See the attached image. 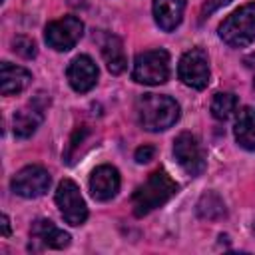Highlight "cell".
<instances>
[{
    "mask_svg": "<svg viewBox=\"0 0 255 255\" xmlns=\"http://www.w3.org/2000/svg\"><path fill=\"white\" fill-rule=\"evenodd\" d=\"M50 183H52V177H50L46 167L26 165L20 171H16V175L10 181V187L16 195L26 197V199H34V197L44 195L48 191Z\"/></svg>",
    "mask_w": 255,
    "mask_h": 255,
    "instance_id": "cell-9",
    "label": "cell"
},
{
    "mask_svg": "<svg viewBox=\"0 0 255 255\" xmlns=\"http://www.w3.org/2000/svg\"><path fill=\"white\" fill-rule=\"evenodd\" d=\"M82 34H84V22L76 16H64L46 26L44 40L52 50L68 52L80 42Z\"/></svg>",
    "mask_w": 255,
    "mask_h": 255,
    "instance_id": "cell-7",
    "label": "cell"
},
{
    "mask_svg": "<svg viewBox=\"0 0 255 255\" xmlns=\"http://www.w3.org/2000/svg\"><path fill=\"white\" fill-rule=\"evenodd\" d=\"M243 64H245V68L251 72V78H253V86H255V54H249V56H245V58H243Z\"/></svg>",
    "mask_w": 255,
    "mask_h": 255,
    "instance_id": "cell-23",
    "label": "cell"
},
{
    "mask_svg": "<svg viewBox=\"0 0 255 255\" xmlns=\"http://www.w3.org/2000/svg\"><path fill=\"white\" fill-rule=\"evenodd\" d=\"M173 155H175V161L181 165V169L185 173H189L191 177L201 175L207 167L205 149H203L201 141L189 131H181L173 139Z\"/></svg>",
    "mask_w": 255,
    "mask_h": 255,
    "instance_id": "cell-5",
    "label": "cell"
},
{
    "mask_svg": "<svg viewBox=\"0 0 255 255\" xmlns=\"http://www.w3.org/2000/svg\"><path fill=\"white\" fill-rule=\"evenodd\" d=\"M12 50H14L18 56L26 58V60L34 58L36 52H38L34 40H30V38H26V36H16V38L12 40Z\"/></svg>",
    "mask_w": 255,
    "mask_h": 255,
    "instance_id": "cell-20",
    "label": "cell"
},
{
    "mask_svg": "<svg viewBox=\"0 0 255 255\" xmlns=\"http://www.w3.org/2000/svg\"><path fill=\"white\" fill-rule=\"evenodd\" d=\"M2 235H4V237H8V235H10V219H8V215H6V213L2 215Z\"/></svg>",
    "mask_w": 255,
    "mask_h": 255,
    "instance_id": "cell-24",
    "label": "cell"
},
{
    "mask_svg": "<svg viewBox=\"0 0 255 255\" xmlns=\"http://www.w3.org/2000/svg\"><path fill=\"white\" fill-rule=\"evenodd\" d=\"M219 38L231 48H245L255 42V2L243 4L219 24Z\"/></svg>",
    "mask_w": 255,
    "mask_h": 255,
    "instance_id": "cell-3",
    "label": "cell"
},
{
    "mask_svg": "<svg viewBox=\"0 0 255 255\" xmlns=\"http://www.w3.org/2000/svg\"><path fill=\"white\" fill-rule=\"evenodd\" d=\"M100 50H102V58H104L108 70H110L114 76H118V74H122V72L126 70L128 60H126L124 44H122V40H120L116 34H110V32L102 34Z\"/></svg>",
    "mask_w": 255,
    "mask_h": 255,
    "instance_id": "cell-16",
    "label": "cell"
},
{
    "mask_svg": "<svg viewBox=\"0 0 255 255\" xmlns=\"http://www.w3.org/2000/svg\"><path fill=\"white\" fill-rule=\"evenodd\" d=\"M177 193V183L165 169H155L147 175V179L135 187L131 195V207L135 217H143L153 209L165 205Z\"/></svg>",
    "mask_w": 255,
    "mask_h": 255,
    "instance_id": "cell-1",
    "label": "cell"
},
{
    "mask_svg": "<svg viewBox=\"0 0 255 255\" xmlns=\"http://www.w3.org/2000/svg\"><path fill=\"white\" fill-rule=\"evenodd\" d=\"M137 122L147 131H163L179 120V104L163 94H143L135 102Z\"/></svg>",
    "mask_w": 255,
    "mask_h": 255,
    "instance_id": "cell-2",
    "label": "cell"
},
{
    "mask_svg": "<svg viewBox=\"0 0 255 255\" xmlns=\"http://www.w3.org/2000/svg\"><path fill=\"white\" fill-rule=\"evenodd\" d=\"M153 20L163 32H173L181 20L185 10V0H153Z\"/></svg>",
    "mask_w": 255,
    "mask_h": 255,
    "instance_id": "cell-15",
    "label": "cell"
},
{
    "mask_svg": "<svg viewBox=\"0 0 255 255\" xmlns=\"http://www.w3.org/2000/svg\"><path fill=\"white\" fill-rule=\"evenodd\" d=\"M169 78V54L161 48L145 50L135 56L131 66V80L143 86H159Z\"/></svg>",
    "mask_w": 255,
    "mask_h": 255,
    "instance_id": "cell-4",
    "label": "cell"
},
{
    "mask_svg": "<svg viewBox=\"0 0 255 255\" xmlns=\"http://www.w3.org/2000/svg\"><path fill=\"white\" fill-rule=\"evenodd\" d=\"M177 76L179 80L193 88V90H203L209 84V56L203 48H191L187 50L179 64H177Z\"/></svg>",
    "mask_w": 255,
    "mask_h": 255,
    "instance_id": "cell-8",
    "label": "cell"
},
{
    "mask_svg": "<svg viewBox=\"0 0 255 255\" xmlns=\"http://www.w3.org/2000/svg\"><path fill=\"white\" fill-rule=\"evenodd\" d=\"M120 171L114 165H98L90 175V193L96 201H110L120 191Z\"/></svg>",
    "mask_w": 255,
    "mask_h": 255,
    "instance_id": "cell-12",
    "label": "cell"
},
{
    "mask_svg": "<svg viewBox=\"0 0 255 255\" xmlns=\"http://www.w3.org/2000/svg\"><path fill=\"white\" fill-rule=\"evenodd\" d=\"M197 215L201 219H209V221L225 217V203H223V199L217 193H213V191L203 193L199 197V201H197Z\"/></svg>",
    "mask_w": 255,
    "mask_h": 255,
    "instance_id": "cell-18",
    "label": "cell"
},
{
    "mask_svg": "<svg viewBox=\"0 0 255 255\" xmlns=\"http://www.w3.org/2000/svg\"><path fill=\"white\" fill-rule=\"evenodd\" d=\"M30 235L42 247H50V249H64L70 245V239H72L68 231L60 229L50 219H36L30 227Z\"/></svg>",
    "mask_w": 255,
    "mask_h": 255,
    "instance_id": "cell-13",
    "label": "cell"
},
{
    "mask_svg": "<svg viewBox=\"0 0 255 255\" xmlns=\"http://www.w3.org/2000/svg\"><path fill=\"white\" fill-rule=\"evenodd\" d=\"M153 155H155V147L153 145H139L137 149H135V153H133V157H135V161L137 163H147V161H151L153 159Z\"/></svg>",
    "mask_w": 255,
    "mask_h": 255,
    "instance_id": "cell-21",
    "label": "cell"
},
{
    "mask_svg": "<svg viewBox=\"0 0 255 255\" xmlns=\"http://www.w3.org/2000/svg\"><path fill=\"white\" fill-rule=\"evenodd\" d=\"M233 133H235V141L243 149H249V151L255 149V108L245 106L237 112Z\"/></svg>",
    "mask_w": 255,
    "mask_h": 255,
    "instance_id": "cell-17",
    "label": "cell"
},
{
    "mask_svg": "<svg viewBox=\"0 0 255 255\" xmlns=\"http://www.w3.org/2000/svg\"><path fill=\"white\" fill-rule=\"evenodd\" d=\"M32 84V74L16 64L2 62L0 64V92L2 96H16L24 92Z\"/></svg>",
    "mask_w": 255,
    "mask_h": 255,
    "instance_id": "cell-14",
    "label": "cell"
},
{
    "mask_svg": "<svg viewBox=\"0 0 255 255\" xmlns=\"http://www.w3.org/2000/svg\"><path fill=\"white\" fill-rule=\"evenodd\" d=\"M44 94H40L38 98H34L28 106L20 108L14 118H12V128H14V135L18 139H28L30 135H34V131L40 128L42 120H44V108L46 104H50V100L42 98Z\"/></svg>",
    "mask_w": 255,
    "mask_h": 255,
    "instance_id": "cell-10",
    "label": "cell"
},
{
    "mask_svg": "<svg viewBox=\"0 0 255 255\" xmlns=\"http://www.w3.org/2000/svg\"><path fill=\"white\" fill-rule=\"evenodd\" d=\"M229 2H231V0H205V4H203V8H201V16L207 18L209 14H213L215 10H219L221 6L229 4Z\"/></svg>",
    "mask_w": 255,
    "mask_h": 255,
    "instance_id": "cell-22",
    "label": "cell"
},
{
    "mask_svg": "<svg viewBox=\"0 0 255 255\" xmlns=\"http://www.w3.org/2000/svg\"><path fill=\"white\" fill-rule=\"evenodd\" d=\"M66 78L74 92L86 94L98 84V66L90 56L80 54L68 64Z\"/></svg>",
    "mask_w": 255,
    "mask_h": 255,
    "instance_id": "cell-11",
    "label": "cell"
},
{
    "mask_svg": "<svg viewBox=\"0 0 255 255\" xmlns=\"http://www.w3.org/2000/svg\"><path fill=\"white\" fill-rule=\"evenodd\" d=\"M209 110H211V116L215 120H219V122L229 120L235 114V110H237V98H235V94H231V92H217L213 96V100H211Z\"/></svg>",
    "mask_w": 255,
    "mask_h": 255,
    "instance_id": "cell-19",
    "label": "cell"
},
{
    "mask_svg": "<svg viewBox=\"0 0 255 255\" xmlns=\"http://www.w3.org/2000/svg\"><path fill=\"white\" fill-rule=\"evenodd\" d=\"M56 205L64 217L66 223L70 225H82L88 219V205L80 193V187L72 179H62L56 187Z\"/></svg>",
    "mask_w": 255,
    "mask_h": 255,
    "instance_id": "cell-6",
    "label": "cell"
}]
</instances>
